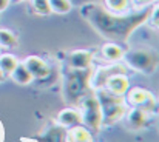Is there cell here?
Returning <instances> with one entry per match:
<instances>
[{"label":"cell","instance_id":"9","mask_svg":"<svg viewBox=\"0 0 159 142\" xmlns=\"http://www.w3.org/2000/svg\"><path fill=\"white\" fill-rule=\"evenodd\" d=\"M128 87H130V82L127 79L125 74H113L105 84V90H108L110 93L116 96H122L128 91Z\"/></svg>","mask_w":159,"mask_h":142},{"label":"cell","instance_id":"26","mask_svg":"<svg viewBox=\"0 0 159 142\" xmlns=\"http://www.w3.org/2000/svg\"><path fill=\"white\" fill-rule=\"evenodd\" d=\"M3 77H5V74H3V73H2V70H0V80H2Z\"/></svg>","mask_w":159,"mask_h":142},{"label":"cell","instance_id":"3","mask_svg":"<svg viewBox=\"0 0 159 142\" xmlns=\"http://www.w3.org/2000/svg\"><path fill=\"white\" fill-rule=\"evenodd\" d=\"M96 97L99 100V107L102 113V124L117 122L127 114V107L120 99V96H116L105 88H101L96 90Z\"/></svg>","mask_w":159,"mask_h":142},{"label":"cell","instance_id":"16","mask_svg":"<svg viewBox=\"0 0 159 142\" xmlns=\"http://www.w3.org/2000/svg\"><path fill=\"white\" fill-rule=\"evenodd\" d=\"M152 93L144 90V88H133L130 93H128V102L134 107H141L145 100H148L152 97Z\"/></svg>","mask_w":159,"mask_h":142},{"label":"cell","instance_id":"1","mask_svg":"<svg viewBox=\"0 0 159 142\" xmlns=\"http://www.w3.org/2000/svg\"><path fill=\"white\" fill-rule=\"evenodd\" d=\"M153 9V5L144 6L139 11L134 12H113L101 5L94 3H85L80 6V16L105 39L113 42H125L133 34L136 28L144 25L148 20V16Z\"/></svg>","mask_w":159,"mask_h":142},{"label":"cell","instance_id":"11","mask_svg":"<svg viewBox=\"0 0 159 142\" xmlns=\"http://www.w3.org/2000/svg\"><path fill=\"white\" fill-rule=\"evenodd\" d=\"M65 142H93V136L87 127L74 125L70 130H66Z\"/></svg>","mask_w":159,"mask_h":142},{"label":"cell","instance_id":"8","mask_svg":"<svg viewBox=\"0 0 159 142\" xmlns=\"http://www.w3.org/2000/svg\"><path fill=\"white\" fill-rule=\"evenodd\" d=\"M91 62H93V53L85 51V49L73 51L66 57L68 68H88L91 66Z\"/></svg>","mask_w":159,"mask_h":142},{"label":"cell","instance_id":"17","mask_svg":"<svg viewBox=\"0 0 159 142\" xmlns=\"http://www.w3.org/2000/svg\"><path fill=\"white\" fill-rule=\"evenodd\" d=\"M48 6L51 12H57V14H66L73 8L70 0H48Z\"/></svg>","mask_w":159,"mask_h":142},{"label":"cell","instance_id":"2","mask_svg":"<svg viewBox=\"0 0 159 142\" xmlns=\"http://www.w3.org/2000/svg\"><path fill=\"white\" fill-rule=\"evenodd\" d=\"M93 68H68L66 70V80H65V99L68 103L74 105L80 102L84 96L91 91L90 88V77Z\"/></svg>","mask_w":159,"mask_h":142},{"label":"cell","instance_id":"13","mask_svg":"<svg viewBox=\"0 0 159 142\" xmlns=\"http://www.w3.org/2000/svg\"><path fill=\"white\" fill-rule=\"evenodd\" d=\"M66 130L62 125H53L45 130L40 136V142H65Z\"/></svg>","mask_w":159,"mask_h":142},{"label":"cell","instance_id":"24","mask_svg":"<svg viewBox=\"0 0 159 142\" xmlns=\"http://www.w3.org/2000/svg\"><path fill=\"white\" fill-rule=\"evenodd\" d=\"M9 3H11V0H0V11H3V9H6Z\"/></svg>","mask_w":159,"mask_h":142},{"label":"cell","instance_id":"23","mask_svg":"<svg viewBox=\"0 0 159 142\" xmlns=\"http://www.w3.org/2000/svg\"><path fill=\"white\" fill-rule=\"evenodd\" d=\"M70 2H71L73 6H82V5H85V3H94V2H98V0H70Z\"/></svg>","mask_w":159,"mask_h":142},{"label":"cell","instance_id":"19","mask_svg":"<svg viewBox=\"0 0 159 142\" xmlns=\"http://www.w3.org/2000/svg\"><path fill=\"white\" fill-rule=\"evenodd\" d=\"M0 45L2 47H16L17 45V37L12 31L9 30H0Z\"/></svg>","mask_w":159,"mask_h":142},{"label":"cell","instance_id":"25","mask_svg":"<svg viewBox=\"0 0 159 142\" xmlns=\"http://www.w3.org/2000/svg\"><path fill=\"white\" fill-rule=\"evenodd\" d=\"M20 2H23V0H11V3H20Z\"/></svg>","mask_w":159,"mask_h":142},{"label":"cell","instance_id":"18","mask_svg":"<svg viewBox=\"0 0 159 142\" xmlns=\"http://www.w3.org/2000/svg\"><path fill=\"white\" fill-rule=\"evenodd\" d=\"M17 60H16V57L14 56H11V54H5V56H2L0 57V70H2V73L6 76V74H11V71L17 66Z\"/></svg>","mask_w":159,"mask_h":142},{"label":"cell","instance_id":"10","mask_svg":"<svg viewBox=\"0 0 159 142\" xmlns=\"http://www.w3.org/2000/svg\"><path fill=\"white\" fill-rule=\"evenodd\" d=\"M57 122L59 125L65 127V128H71L74 125H79L82 122V117H80V113L74 108H65L59 113L57 116Z\"/></svg>","mask_w":159,"mask_h":142},{"label":"cell","instance_id":"15","mask_svg":"<svg viewBox=\"0 0 159 142\" xmlns=\"http://www.w3.org/2000/svg\"><path fill=\"white\" fill-rule=\"evenodd\" d=\"M102 54H104V57L108 59V60L117 62V60H120V59L124 57V49H122V47H119L116 42H113V44H107V45H104V48H102Z\"/></svg>","mask_w":159,"mask_h":142},{"label":"cell","instance_id":"5","mask_svg":"<svg viewBox=\"0 0 159 142\" xmlns=\"http://www.w3.org/2000/svg\"><path fill=\"white\" fill-rule=\"evenodd\" d=\"M80 117L85 122V125L94 131H98L102 127V113H101V107H99V100L96 94H88L84 96L80 99Z\"/></svg>","mask_w":159,"mask_h":142},{"label":"cell","instance_id":"6","mask_svg":"<svg viewBox=\"0 0 159 142\" xmlns=\"http://www.w3.org/2000/svg\"><path fill=\"white\" fill-rule=\"evenodd\" d=\"M127 68L124 65H111V66H104V68H98L96 71L91 73L90 77V88L91 90H101L104 88L107 80L113 76V74H125Z\"/></svg>","mask_w":159,"mask_h":142},{"label":"cell","instance_id":"7","mask_svg":"<svg viewBox=\"0 0 159 142\" xmlns=\"http://www.w3.org/2000/svg\"><path fill=\"white\" fill-rule=\"evenodd\" d=\"M23 65L26 66V70L30 71V74H31L33 77L39 79V80L47 79V77L51 74V68L48 66V63H47L45 60H42L40 57H37V56L28 57Z\"/></svg>","mask_w":159,"mask_h":142},{"label":"cell","instance_id":"14","mask_svg":"<svg viewBox=\"0 0 159 142\" xmlns=\"http://www.w3.org/2000/svg\"><path fill=\"white\" fill-rule=\"evenodd\" d=\"M11 77L14 82H17L20 85H26L33 80V76L30 74V71L26 70V66L23 63H17V66L11 71Z\"/></svg>","mask_w":159,"mask_h":142},{"label":"cell","instance_id":"21","mask_svg":"<svg viewBox=\"0 0 159 142\" xmlns=\"http://www.w3.org/2000/svg\"><path fill=\"white\" fill-rule=\"evenodd\" d=\"M31 6L33 9L40 14V16H48L51 14V9L48 6V0H31Z\"/></svg>","mask_w":159,"mask_h":142},{"label":"cell","instance_id":"22","mask_svg":"<svg viewBox=\"0 0 159 142\" xmlns=\"http://www.w3.org/2000/svg\"><path fill=\"white\" fill-rule=\"evenodd\" d=\"M156 3V0H133V5L138 6V8H144V6H148V5H153Z\"/></svg>","mask_w":159,"mask_h":142},{"label":"cell","instance_id":"4","mask_svg":"<svg viewBox=\"0 0 159 142\" xmlns=\"http://www.w3.org/2000/svg\"><path fill=\"white\" fill-rule=\"evenodd\" d=\"M125 63L141 73L150 74L156 70L158 66V54L152 49H144V48H136L124 53Z\"/></svg>","mask_w":159,"mask_h":142},{"label":"cell","instance_id":"12","mask_svg":"<svg viewBox=\"0 0 159 142\" xmlns=\"http://www.w3.org/2000/svg\"><path fill=\"white\" fill-rule=\"evenodd\" d=\"M147 114H148V113H145L141 107H134V108L130 110L128 114H127V124H128L133 130H139V128H142V127L145 125V122H147Z\"/></svg>","mask_w":159,"mask_h":142},{"label":"cell","instance_id":"20","mask_svg":"<svg viewBox=\"0 0 159 142\" xmlns=\"http://www.w3.org/2000/svg\"><path fill=\"white\" fill-rule=\"evenodd\" d=\"M105 6L108 11L113 12H122L128 6V0H105Z\"/></svg>","mask_w":159,"mask_h":142}]
</instances>
